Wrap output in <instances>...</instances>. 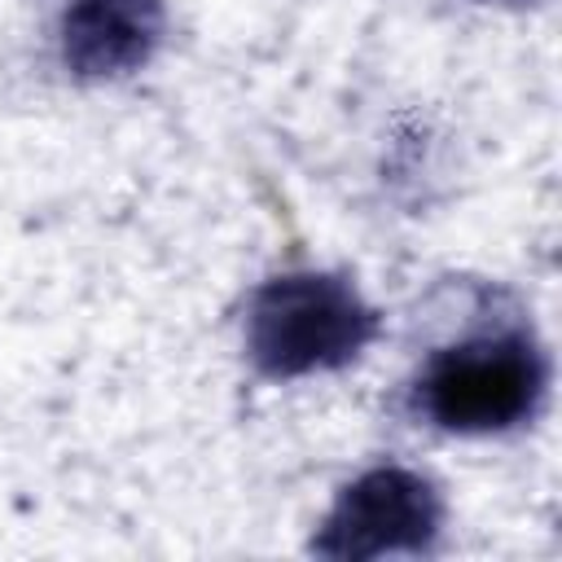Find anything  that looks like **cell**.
<instances>
[{
    "label": "cell",
    "instance_id": "obj_1",
    "mask_svg": "<svg viewBox=\"0 0 562 562\" xmlns=\"http://www.w3.org/2000/svg\"><path fill=\"white\" fill-rule=\"evenodd\" d=\"M373 329V307L329 272L272 277L246 307V351L268 378L338 369L364 351Z\"/></svg>",
    "mask_w": 562,
    "mask_h": 562
},
{
    "label": "cell",
    "instance_id": "obj_2",
    "mask_svg": "<svg viewBox=\"0 0 562 562\" xmlns=\"http://www.w3.org/2000/svg\"><path fill=\"white\" fill-rule=\"evenodd\" d=\"M544 382L549 369L536 338L496 329L435 351L422 369L417 404L452 435H501L536 417Z\"/></svg>",
    "mask_w": 562,
    "mask_h": 562
},
{
    "label": "cell",
    "instance_id": "obj_3",
    "mask_svg": "<svg viewBox=\"0 0 562 562\" xmlns=\"http://www.w3.org/2000/svg\"><path fill=\"white\" fill-rule=\"evenodd\" d=\"M439 518V492L422 474L404 465H378L338 492L312 549L325 558L422 553L430 549Z\"/></svg>",
    "mask_w": 562,
    "mask_h": 562
},
{
    "label": "cell",
    "instance_id": "obj_4",
    "mask_svg": "<svg viewBox=\"0 0 562 562\" xmlns=\"http://www.w3.org/2000/svg\"><path fill=\"white\" fill-rule=\"evenodd\" d=\"M162 35V0H70L61 18V57L75 75L105 79L149 61Z\"/></svg>",
    "mask_w": 562,
    "mask_h": 562
}]
</instances>
